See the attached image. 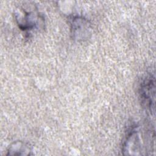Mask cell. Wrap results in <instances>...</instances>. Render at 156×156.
<instances>
[{"label":"cell","instance_id":"1","mask_svg":"<svg viewBox=\"0 0 156 156\" xmlns=\"http://www.w3.org/2000/svg\"><path fill=\"white\" fill-rule=\"evenodd\" d=\"M141 98L144 99L146 105L152 110V107L154 108L152 104L154 105V94H155V82L153 77L147 79L141 87Z\"/></svg>","mask_w":156,"mask_h":156},{"label":"cell","instance_id":"2","mask_svg":"<svg viewBox=\"0 0 156 156\" xmlns=\"http://www.w3.org/2000/svg\"><path fill=\"white\" fill-rule=\"evenodd\" d=\"M29 146L22 142H16L12 145L9 149L8 155H30Z\"/></svg>","mask_w":156,"mask_h":156}]
</instances>
